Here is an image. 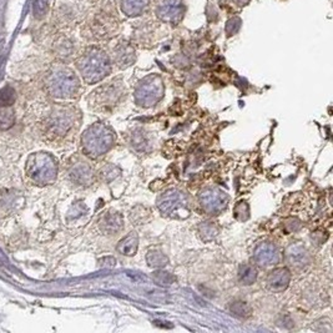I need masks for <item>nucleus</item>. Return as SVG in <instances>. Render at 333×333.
I'll return each instance as SVG.
<instances>
[{"label": "nucleus", "mask_w": 333, "mask_h": 333, "mask_svg": "<svg viewBox=\"0 0 333 333\" xmlns=\"http://www.w3.org/2000/svg\"><path fill=\"white\" fill-rule=\"evenodd\" d=\"M79 112L71 106H55L41 123L44 138L50 142L63 141L79 125Z\"/></svg>", "instance_id": "f257e3e1"}, {"label": "nucleus", "mask_w": 333, "mask_h": 333, "mask_svg": "<svg viewBox=\"0 0 333 333\" xmlns=\"http://www.w3.org/2000/svg\"><path fill=\"white\" fill-rule=\"evenodd\" d=\"M76 68L88 84H95L111 72V61L107 54L99 48L89 49L77 59Z\"/></svg>", "instance_id": "f03ea898"}, {"label": "nucleus", "mask_w": 333, "mask_h": 333, "mask_svg": "<svg viewBox=\"0 0 333 333\" xmlns=\"http://www.w3.org/2000/svg\"><path fill=\"white\" fill-rule=\"evenodd\" d=\"M115 142V133L104 122L89 126L81 136V151L85 156L98 158L105 155Z\"/></svg>", "instance_id": "7ed1b4c3"}, {"label": "nucleus", "mask_w": 333, "mask_h": 333, "mask_svg": "<svg viewBox=\"0 0 333 333\" xmlns=\"http://www.w3.org/2000/svg\"><path fill=\"white\" fill-rule=\"evenodd\" d=\"M58 161L48 152H35L26 160V176L37 186H48L54 184L58 177Z\"/></svg>", "instance_id": "20e7f679"}, {"label": "nucleus", "mask_w": 333, "mask_h": 333, "mask_svg": "<svg viewBox=\"0 0 333 333\" xmlns=\"http://www.w3.org/2000/svg\"><path fill=\"white\" fill-rule=\"evenodd\" d=\"M125 98V87L119 80H112L98 88L89 96V106L98 112H110L121 104Z\"/></svg>", "instance_id": "39448f33"}, {"label": "nucleus", "mask_w": 333, "mask_h": 333, "mask_svg": "<svg viewBox=\"0 0 333 333\" xmlns=\"http://www.w3.org/2000/svg\"><path fill=\"white\" fill-rule=\"evenodd\" d=\"M48 93L55 99H72L76 96L80 89V82L75 72L68 68H58L48 75L47 81Z\"/></svg>", "instance_id": "423d86ee"}, {"label": "nucleus", "mask_w": 333, "mask_h": 333, "mask_svg": "<svg viewBox=\"0 0 333 333\" xmlns=\"http://www.w3.org/2000/svg\"><path fill=\"white\" fill-rule=\"evenodd\" d=\"M165 87L158 75H149L142 79L135 90V101L138 105L150 107L156 105L162 99Z\"/></svg>", "instance_id": "0eeeda50"}, {"label": "nucleus", "mask_w": 333, "mask_h": 333, "mask_svg": "<svg viewBox=\"0 0 333 333\" xmlns=\"http://www.w3.org/2000/svg\"><path fill=\"white\" fill-rule=\"evenodd\" d=\"M158 210L166 216L175 217V219H182V217L189 216V200L181 191L177 190H170L165 192L157 200Z\"/></svg>", "instance_id": "6e6552de"}, {"label": "nucleus", "mask_w": 333, "mask_h": 333, "mask_svg": "<svg viewBox=\"0 0 333 333\" xmlns=\"http://www.w3.org/2000/svg\"><path fill=\"white\" fill-rule=\"evenodd\" d=\"M185 14L184 0H157L156 15L162 21L177 24Z\"/></svg>", "instance_id": "1a4fd4ad"}, {"label": "nucleus", "mask_w": 333, "mask_h": 333, "mask_svg": "<svg viewBox=\"0 0 333 333\" xmlns=\"http://www.w3.org/2000/svg\"><path fill=\"white\" fill-rule=\"evenodd\" d=\"M227 196L219 189H207L200 195L202 209L210 215H219L227 206Z\"/></svg>", "instance_id": "9d476101"}, {"label": "nucleus", "mask_w": 333, "mask_h": 333, "mask_svg": "<svg viewBox=\"0 0 333 333\" xmlns=\"http://www.w3.org/2000/svg\"><path fill=\"white\" fill-rule=\"evenodd\" d=\"M254 261L262 267L276 265L280 261V252L271 242H263L256 247L254 252Z\"/></svg>", "instance_id": "9b49d317"}, {"label": "nucleus", "mask_w": 333, "mask_h": 333, "mask_svg": "<svg viewBox=\"0 0 333 333\" xmlns=\"http://www.w3.org/2000/svg\"><path fill=\"white\" fill-rule=\"evenodd\" d=\"M69 179L77 186H89L94 181V170L88 162L77 161L69 169Z\"/></svg>", "instance_id": "f8f14e48"}, {"label": "nucleus", "mask_w": 333, "mask_h": 333, "mask_svg": "<svg viewBox=\"0 0 333 333\" xmlns=\"http://www.w3.org/2000/svg\"><path fill=\"white\" fill-rule=\"evenodd\" d=\"M99 226L105 235H116L123 228V219L116 211H107L99 220Z\"/></svg>", "instance_id": "ddd939ff"}, {"label": "nucleus", "mask_w": 333, "mask_h": 333, "mask_svg": "<svg viewBox=\"0 0 333 333\" xmlns=\"http://www.w3.org/2000/svg\"><path fill=\"white\" fill-rule=\"evenodd\" d=\"M289 281H291V273L287 268H276L267 276L266 283L271 291L281 292L287 288Z\"/></svg>", "instance_id": "4468645a"}, {"label": "nucleus", "mask_w": 333, "mask_h": 333, "mask_svg": "<svg viewBox=\"0 0 333 333\" xmlns=\"http://www.w3.org/2000/svg\"><path fill=\"white\" fill-rule=\"evenodd\" d=\"M135 49L131 47L129 43L122 41L117 44V47L114 50V60L115 64L119 66L120 69H125L128 66L133 65L135 63Z\"/></svg>", "instance_id": "2eb2a0df"}, {"label": "nucleus", "mask_w": 333, "mask_h": 333, "mask_svg": "<svg viewBox=\"0 0 333 333\" xmlns=\"http://www.w3.org/2000/svg\"><path fill=\"white\" fill-rule=\"evenodd\" d=\"M287 261L291 266L296 268H303L305 266H307L310 263V254H308L307 249L305 248V246L302 245H292L287 248L286 252Z\"/></svg>", "instance_id": "dca6fc26"}, {"label": "nucleus", "mask_w": 333, "mask_h": 333, "mask_svg": "<svg viewBox=\"0 0 333 333\" xmlns=\"http://www.w3.org/2000/svg\"><path fill=\"white\" fill-rule=\"evenodd\" d=\"M131 146L134 150L139 152H149L152 149V140L150 138L149 133H146L142 129L135 130L130 140Z\"/></svg>", "instance_id": "f3484780"}, {"label": "nucleus", "mask_w": 333, "mask_h": 333, "mask_svg": "<svg viewBox=\"0 0 333 333\" xmlns=\"http://www.w3.org/2000/svg\"><path fill=\"white\" fill-rule=\"evenodd\" d=\"M150 0H122L121 10L128 17H139L146 10Z\"/></svg>", "instance_id": "a211bd4d"}, {"label": "nucleus", "mask_w": 333, "mask_h": 333, "mask_svg": "<svg viewBox=\"0 0 333 333\" xmlns=\"http://www.w3.org/2000/svg\"><path fill=\"white\" fill-rule=\"evenodd\" d=\"M139 246V237L135 232H130L126 235L117 245V252L123 255V256H134L138 251Z\"/></svg>", "instance_id": "6ab92c4d"}, {"label": "nucleus", "mask_w": 333, "mask_h": 333, "mask_svg": "<svg viewBox=\"0 0 333 333\" xmlns=\"http://www.w3.org/2000/svg\"><path fill=\"white\" fill-rule=\"evenodd\" d=\"M257 278V270L255 268L254 265H243L240 267V272H238V280H240L241 284L245 286H249L254 283Z\"/></svg>", "instance_id": "aec40b11"}, {"label": "nucleus", "mask_w": 333, "mask_h": 333, "mask_svg": "<svg viewBox=\"0 0 333 333\" xmlns=\"http://www.w3.org/2000/svg\"><path fill=\"white\" fill-rule=\"evenodd\" d=\"M146 261L149 263L150 267L160 268L168 265L169 259L166 257V255H163L162 252L158 251V249H151V251H149V254H147Z\"/></svg>", "instance_id": "412c9836"}, {"label": "nucleus", "mask_w": 333, "mask_h": 333, "mask_svg": "<svg viewBox=\"0 0 333 333\" xmlns=\"http://www.w3.org/2000/svg\"><path fill=\"white\" fill-rule=\"evenodd\" d=\"M17 101V93L13 88L4 87L0 89V107H10Z\"/></svg>", "instance_id": "4be33fe9"}, {"label": "nucleus", "mask_w": 333, "mask_h": 333, "mask_svg": "<svg viewBox=\"0 0 333 333\" xmlns=\"http://www.w3.org/2000/svg\"><path fill=\"white\" fill-rule=\"evenodd\" d=\"M150 214H151V212H150L147 207H145V206H138V207H135L131 211L130 220L135 225H142L149 221Z\"/></svg>", "instance_id": "5701e85b"}, {"label": "nucleus", "mask_w": 333, "mask_h": 333, "mask_svg": "<svg viewBox=\"0 0 333 333\" xmlns=\"http://www.w3.org/2000/svg\"><path fill=\"white\" fill-rule=\"evenodd\" d=\"M230 311L232 312V315L241 317V318H246L251 315V307L243 301H235L231 303Z\"/></svg>", "instance_id": "b1692460"}, {"label": "nucleus", "mask_w": 333, "mask_h": 333, "mask_svg": "<svg viewBox=\"0 0 333 333\" xmlns=\"http://www.w3.org/2000/svg\"><path fill=\"white\" fill-rule=\"evenodd\" d=\"M0 130H7L14 123V112L9 107H0Z\"/></svg>", "instance_id": "393cba45"}, {"label": "nucleus", "mask_w": 333, "mask_h": 333, "mask_svg": "<svg viewBox=\"0 0 333 333\" xmlns=\"http://www.w3.org/2000/svg\"><path fill=\"white\" fill-rule=\"evenodd\" d=\"M217 232H219V230H217V227L212 222H205V224L202 222V225L200 226V233L205 240L214 238L217 235Z\"/></svg>", "instance_id": "a878e982"}, {"label": "nucleus", "mask_w": 333, "mask_h": 333, "mask_svg": "<svg viewBox=\"0 0 333 333\" xmlns=\"http://www.w3.org/2000/svg\"><path fill=\"white\" fill-rule=\"evenodd\" d=\"M152 278L160 284H171L175 281V277L170 272H166V271H157L152 275Z\"/></svg>", "instance_id": "bb28decb"}, {"label": "nucleus", "mask_w": 333, "mask_h": 333, "mask_svg": "<svg viewBox=\"0 0 333 333\" xmlns=\"http://www.w3.org/2000/svg\"><path fill=\"white\" fill-rule=\"evenodd\" d=\"M33 13L37 19L44 17L48 13V0H35L33 4Z\"/></svg>", "instance_id": "cd10ccee"}, {"label": "nucleus", "mask_w": 333, "mask_h": 333, "mask_svg": "<svg viewBox=\"0 0 333 333\" xmlns=\"http://www.w3.org/2000/svg\"><path fill=\"white\" fill-rule=\"evenodd\" d=\"M241 24H242V21H241L240 18L236 17V18L230 19V20H228L227 24H226V34H227V36L235 35V34L237 33L238 30H240Z\"/></svg>", "instance_id": "c85d7f7f"}, {"label": "nucleus", "mask_w": 333, "mask_h": 333, "mask_svg": "<svg viewBox=\"0 0 333 333\" xmlns=\"http://www.w3.org/2000/svg\"><path fill=\"white\" fill-rule=\"evenodd\" d=\"M240 215H242L241 220H245V217L246 219L248 217V206H247V203L243 202V201L238 202V205L235 207V216L238 219Z\"/></svg>", "instance_id": "c756f323"}, {"label": "nucleus", "mask_w": 333, "mask_h": 333, "mask_svg": "<svg viewBox=\"0 0 333 333\" xmlns=\"http://www.w3.org/2000/svg\"><path fill=\"white\" fill-rule=\"evenodd\" d=\"M115 262H116V260L114 257H105L104 260H101V266H104V267H114Z\"/></svg>", "instance_id": "7c9ffc66"}, {"label": "nucleus", "mask_w": 333, "mask_h": 333, "mask_svg": "<svg viewBox=\"0 0 333 333\" xmlns=\"http://www.w3.org/2000/svg\"><path fill=\"white\" fill-rule=\"evenodd\" d=\"M248 2L249 0H235V3L238 5V7H243V5H246Z\"/></svg>", "instance_id": "2f4dec72"}]
</instances>
